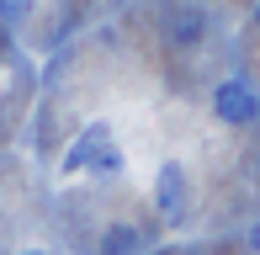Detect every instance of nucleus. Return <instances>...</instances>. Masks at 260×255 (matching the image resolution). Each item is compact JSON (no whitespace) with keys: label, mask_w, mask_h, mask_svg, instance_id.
Listing matches in <instances>:
<instances>
[{"label":"nucleus","mask_w":260,"mask_h":255,"mask_svg":"<svg viewBox=\"0 0 260 255\" xmlns=\"http://www.w3.org/2000/svg\"><path fill=\"white\" fill-rule=\"evenodd\" d=\"M85 165H90V176H117L122 170V149L112 144V128L106 122H90L75 138V149L64 154V170H85Z\"/></svg>","instance_id":"nucleus-1"},{"label":"nucleus","mask_w":260,"mask_h":255,"mask_svg":"<svg viewBox=\"0 0 260 255\" xmlns=\"http://www.w3.org/2000/svg\"><path fill=\"white\" fill-rule=\"evenodd\" d=\"M186 207H191V176H186L181 160H165L159 176H154V213L165 224H181Z\"/></svg>","instance_id":"nucleus-4"},{"label":"nucleus","mask_w":260,"mask_h":255,"mask_svg":"<svg viewBox=\"0 0 260 255\" xmlns=\"http://www.w3.org/2000/svg\"><path fill=\"white\" fill-rule=\"evenodd\" d=\"M138 245H144V234H138L133 224H106L96 255H138Z\"/></svg>","instance_id":"nucleus-5"},{"label":"nucleus","mask_w":260,"mask_h":255,"mask_svg":"<svg viewBox=\"0 0 260 255\" xmlns=\"http://www.w3.org/2000/svg\"><path fill=\"white\" fill-rule=\"evenodd\" d=\"M32 11H38V0H0V21H6L11 32H16V27H27V21H32Z\"/></svg>","instance_id":"nucleus-6"},{"label":"nucleus","mask_w":260,"mask_h":255,"mask_svg":"<svg viewBox=\"0 0 260 255\" xmlns=\"http://www.w3.org/2000/svg\"><path fill=\"white\" fill-rule=\"evenodd\" d=\"M250 245H255V250H260V224H255V229H250Z\"/></svg>","instance_id":"nucleus-7"},{"label":"nucleus","mask_w":260,"mask_h":255,"mask_svg":"<svg viewBox=\"0 0 260 255\" xmlns=\"http://www.w3.org/2000/svg\"><path fill=\"white\" fill-rule=\"evenodd\" d=\"M207 32H212V16L202 6H170L165 11V48H175V53H197L207 43Z\"/></svg>","instance_id":"nucleus-3"},{"label":"nucleus","mask_w":260,"mask_h":255,"mask_svg":"<svg viewBox=\"0 0 260 255\" xmlns=\"http://www.w3.org/2000/svg\"><path fill=\"white\" fill-rule=\"evenodd\" d=\"M207 107H212V117H218L223 128H250V122H260V90L250 85V80L229 75V80L212 85Z\"/></svg>","instance_id":"nucleus-2"},{"label":"nucleus","mask_w":260,"mask_h":255,"mask_svg":"<svg viewBox=\"0 0 260 255\" xmlns=\"http://www.w3.org/2000/svg\"><path fill=\"white\" fill-rule=\"evenodd\" d=\"M21 255H53V250H21Z\"/></svg>","instance_id":"nucleus-9"},{"label":"nucleus","mask_w":260,"mask_h":255,"mask_svg":"<svg viewBox=\"0 0 260 255\" xmlns=\"http://www.w3.org/2000/svg\"><path fill=\"white\" fill-rule=\"evenodd\" d=\"M250 16H255V27H260V0H255V11H250Z\"/></svg>","instance_id":"nucleus-8"}]
</instances>
